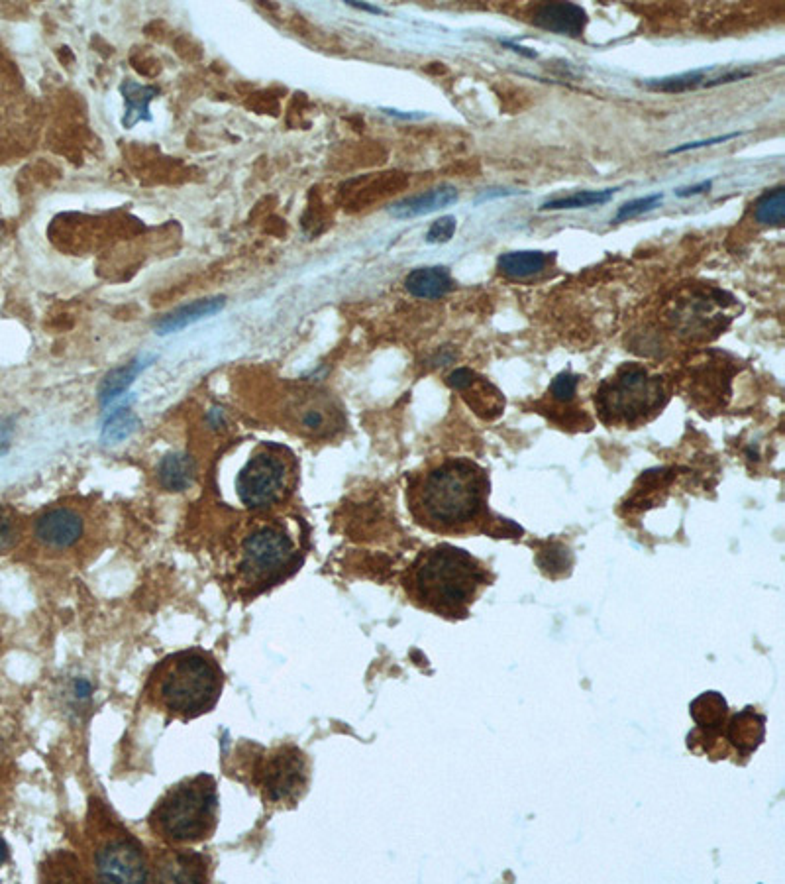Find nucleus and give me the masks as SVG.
Here are the masks:
<instances>
[{
    "label": "nucleus",
    "mask_w": 785,
    "mask_h": 884,
    "mask_svg": "<svg viewBox=\"0 0 785 884\" xmlns=\"http://www.w3.org/2000/svg\"><path fill=\"white\" fill-rule=\"evenodd\" d=\"M489 480L481 466L448 458L415 480L409 501L419 523L436 533H464L485 515Z\"/></svg>",
    "instance_id": "f257e3e1"
},
{
    "label": "nucleus",
    "mask_w": 785,
    "mask_h": 884,
    "mask_svg": "<svg viewBox=\"0 0 785 884\" xmlns=\"http://www.w3.org/2000/svg\"><path fill=\"white\" fill-rule=\"evenodd\" d=\"M483 586H487V572L481 562L452 545L420 554L411 570L415 598L422 606L450 617L466 613Z\"/></svg>",
    "instance_id": "f03ea898"
},
{
    "label": "nucleus",
    "mask_w": 785,
    "mask_h": 884,
    "mask_svg": "<svg viewBox=\"0 0 785 884\" xmlns=\"http://www.w3.org/2000/svg\"><path fill=\"white\" fill-rule=\"evenodd\" d=\"M150 698L173 718L210 712L222 690V672L205 653H177L159 664L150 680Z\"/></svg>",
    "instance_id": "7ed1b4c3"
},
{
    "label": "nucleus",
    "mask_w": 785,
    "mask_h": 884,
    "mask_svg": "<svg viewBox=\"0 0 785 884\" xmlns=\"http://www.w3.org/2000/svg\"><path fill=\"white\" fill-rule=\"evenodd\" d=\"M218 822V790L210 774L191 776L171 786L150 814V828L171 845L207 841Z\"/></svg>",
    "instance_id": "20e7f679"
},
{
    "label": "nucleus",
    "mask_w": 785,
    "mask_h": 884,
    "mask_svg": "<svg viewBox=\"0 0 785 884\" xmlns=\"http://www.w3.org/2000/svg\"><path fill=\"white\" fill-rule=\"evenodd\" d=\"M666 387L660 376H652L638 364L623 366L603 382L595 403L605 423L636 425L658 413L666 403Z\"/></svg>",
    "instance_id": "39448f33"
},
{
    "label": "nucleus",
    "mask_w": 785,
    "mask_h": 884,
    "mask_svg": "<svg viewBox=\"0 0 785 884\" xmlns=\"http://www.w3.org/2000/svg\"><path fill=\"white\" fill-rule=\"evenodd\" d=\"M291 486L289 458L279 450L260 448L236 478V492L248 509H267L287 496Z\"/></svg>",
    "instance_id": "423d86ee"
},
{
    "label": "nucleus",
    "mask_w": 785,
    "mask_h": 884,
    "mask_svg": "<svg viewBox=\"0 0 785 884\" xmlns=\"http://www.w3.org/2000/svg\"><path fill=\"white\" fill-rule=\"evenodd\" d=\"M256 782L271 804H291L309 784L307 759L295 747L275 749L262 757Z\"/></svg>",
    "instance_id": "0eeeda50"
},
{
    "label": "nucleus",
    "mask_w": 785,
    "mask_h": 884,
    "mask_svg": "<svg viewBox=\"0 0 785 884\" xmlns=\"http://www.w3.org/2000/svg\"><path fill=\"white\" fill-rule=\"evenodd\" d=\"M240 554L246 578L263 582L267 578H275L277 572L291 566L295 543L287 529L267 523L248 533Z\"/></svg>",
    "instance_id": "6e6552de"
},
{
    "label": "nucleus",
    "mask_w": 785,
    "mask_h": 884,
    "mask_svg": "<svg viewBox=\"0 0 785 884\" xmlns=\"http://www.w3.org/2000/svg\"><path fill=\"white\" fill-rule=\"evenodd\" d=\"M95 869L106 883H146L150 869L142 847L128 835L103 841L95 851Z\"/></svg>",
    "instance_id": "1a4fd4ad"
},
{
    "label": "nucleus",
    "mask_w": 785,
    "mask_h": 884,
    "mask_svg": "<svg viewBox=\"0 0 785 884\" xmlns=\"http://www.w3.org/2000/svg\"><path fill=\"white\" fill-rule=\"evenodd\" d=\"M83 533V517L69 507H53L42 513L34 523L36 539L50 549H69L81 541Z\"/></svg>",
    "instance_id": "9d476101"
},
{
    "label": "nucleus",
    "mask_w": 785,
    "mask_h": 884,
    "mask_svg": "<svg viewBox=\"0 0 785 884\" xmlns=\"http://www.w3.org/2000/svg\"><path fill=\"white\" fill-rule=\"evenodd\" d=\"M717 73V67H703V69H693V71H685L680 75H672V77H664V79H648L644 81V85L652 91H662V93H685V91H695V89H711L717 85H725V83H733L740 81L744 77H750L754 71L748 69H736V71H727V73Z\"/></svg>",
    "instance_id": "9b49d317"
},
{
    "label": "nucleus",
    "mask_w": 785,
    "mask_h": 884,
    "mask_svg": "<svg viewBox=\"0 0 785 884\" xmlns=\"http://www.w3.org/2000/svg\"><path fill=\"white\" fill-rule=\"evenodd\" d=\"M532 22L546 32L579 38L587 26V12L574 2H546L536 6Z\"/></svg>",
    "instance_id": "f8f14e48"
},
{
    "label": "nucleus",
    "mask_w": 785,
    "mask_h": 884,
    "mask_svg": "<svg viewBox=\"0 0 785 884\" xmlns=\"http://www.w3.org/2000/svg\"><path fill=\"white\" fill-rule=\"evenodd\" d=\"M456 201H458V189L452 185H440L436 189H430L426 193L413 195V197H407V199L395 203L393 207H389V213L395 219H415V217L430 215L440 209H446Z\"/></svg>",
    "instance_id": "ddd939ff"
},
{
    "label": "nucleus",
    "mask_w": 785,
    "mask_h": 884,
    "mask_svg": "<svg viewBox=\"0 0 785 884\" xmlns=\"http://www.w3.org/2000/svg\"><path fill=\"white\" fill-rule=\"evenodd\" d=\"M224 305H226L224 297H209V299H201V301H193L189 305H183L157 321V334H171V332L187 329L193 323H199L203 319H209L212 315L220 313L224 309Z\"/></svg>",
    "instance_id": "4468645a"
},
{
    "label": "nucleus",
    "mask_w": 785,
    "mask_h": 884,
    "mask_svg": "<svg viewBox=\"0 0 785 884\" xmlns=\"http://www.w3.org/2000/svg\"><path fill=\"white\" fill-rule=\"evenodd\" d=\"M766 733V718L756 714L752 708L736 714L727 723V739L742 755H750L760 747Z\"/></svg>",
    "instance_id": "2eb2a0df"
},
{
    "label": "nucleus",
    "mask_w": 785,
    "mask_h": 884,
    "mask_svg": "<svg viewBox=\"0 0 785 884\" xmlns=\"http://www.w3.org/2000/svg\"><path fill=\"white\" fill-rule=\"evenodd\" d=\"M689 714L705 739H711L727 725L729 706L719 692H705L689 706Z\"/></svg>",
    "instance_id": "dca6fc26"
},
{
    "label": "nucleus",
    "mask_w": 785,
    "mask_h": 884,
    "mask_svg": "<svg viewBox=\"0 0 785 884\" xmlns=\"http://www.w3.org/2000/svg\"><path fill=\"white\" fill-rule=\"evenodd\" d=\"M157 873L161 881H173V883H197L205 881V863L199 855L173 851L161 859L157 865Z\"/></svg>",
    "instance_id": "f3484780"
},
{
    "label": "nucleus",
    "mask_w": 785,
    "mask_h": 884,
    "mask_svg": "<svg viewBox=\"0 0 785 884\" xmlns=\"http://www.w3.org/2000/svg\"><path fill=\"white\" fill-rule=\"evenodd\" d=\"M120 93L124 97L126 111L122 116L124 128H134L140 122H152L150 103L159 95L157 87H146L138 81H124L120 85Z\"/></svg>",
    "instance_id": "a211bd4d"
},
{
    "label": "nucleus",
    "mask_w": 785,
    "mask_h": 884,
    "mask_svg": "<svg viewBox=\"0 0 785 884\" xmlns=\"http://www.w3.org/2000/svg\"><path fill=\"white\" fill-rule=\"evenodd\" d=\"M454 287L446 268H417L405 279V289L419 299H442Z\"/></svg>",
    "instance_id": "6ab92c4d"
},
{
    "label": "nucleus",
    "mask_w": 785,
    "mask_h": 884,
    "mask_svg": "<svg viewBox=\"0 0 785 884\" xmlns=\"http://www.w3.org/2000/svg\"><path fill=\"white\" fill-rule=\"evenodd\" d=\"M157 478L163 490L183 492L195 478V460L183 452L167 454L157 466Z\"/></svg>",
    "instance_id": "aec40b11"
},
{
    "label": "nucleus",
    "mask_w": 785,
    "mask_h": 884,
    "mask_svg": "<svg viewBox=\"0 0 785 884\" xmlns=\"http://www.w3.org/2000/svg\"><path fill=\"white\" fill-rule=\"evenodd\" d=\"M460 393H464V399L468 401V405L483 419H495L503 413L505 399H503L501 391L497 387L491 386L487 380L479 378L477 374L473 376L470 386L462 389Z\"/></svg>",
    "instance_id": "412c9836"
},
{
    "label": "nucleus",
    "mask_w": 785,
    "mask_h": 884,
    "mask_svg": "<svg viewBox=\"0 0 785 884\" xmlns=\"http://www.w3.org/2000/svg\"><path fill=\"white\" fill-rule=\"evenodd\" d=\"M152 358H136L122 368L112 370L99 389V399L103 405H110L114 399L122 397V393L134 384V380L150 366Z\"/></svg>",
    "instance_id": "4be33fe9"
},
{
    "label": "nucleus",
    "mask_w": 785,
    "mask_h": 884,
    "mask_svg": "<svg viewBox=\"0 0 785 884\" xmlns=\"http://www.w3.org/2000/svg\"><path fill=\"white\" fill-rule=\"evenodd\" d=\"M548 254L536 250L507 252L499 258V270L509 277H528L542 272L548 264Z\"/></svg>",
    "instance_id": "5701e85b"
},
{
    "label": "nucleus",
    "mask_w": 785,
    "mask_h": 884,
    "mask_svg": "<svg viewBox=\"0 0 785 884\" xmlns=\"http://www.w3.org/2000/svg\"><path fill=\"white\" fill-rule=\"evenodd\" d=\"M138 425H140V421H138L136 413L130 409V405H120L118 409L108 413L101 441L106 446L126 441L132 433H136Z\"/></svg>",
    "instance_id": "b1692460"
},
{
    "label": "nucleus",
    "mask_w": 785,
    "mask_h": 884,
    "mask_svg": "<svg viewBox=\"0 0 785 884\" xmlns=\"http://www.w3.org/2000/svg\"><path fill=\"white\" fill-rule=\"evenodd\" d=\"M785 217V189L766 191L754 205V219L766 226H782Z\"/></svg>",
    "instance_id": "393cba45"
},
{
    "label": "nucleus",
    "mask_w": 785,
    "mask_h": 884,
    "mask_svg": "<svg viewBox=\"0 0 785 884\" xmlns=\"http://www.w3.org/2000/svg\"><path fill=\"white\" fill-rule=\"evenodd\" d=\"M619 189H603V191H579L564 199H554L542 205V211H564V209H587L595 205L609 203Z\"/></svg>",
    "instance_id": "a878e982"
},
{
    "label": "nucleus",
    "mask_w": 785,
    "mask_h": 884,
    "mask_svg": "<svg viewBox=\"0 0 785 884\" xmlns=\"http://www.w3.org/2000/svg\"><path fill=\"white\" fill-rule=\"evenodd\" d=\"M332 417H334V411H330L328 407L311 405V407H307V409L301 411V415H299V425H301L307 433H324V431L332 425Z\"/></svg>",
    "instance_id": "bb28decb"
},
{
    "label": "nucleus",
    "mask_w": 785,
    "mask_h": 884,
    "mask_svg": "<svg viewBox=\"0 0 785 884\" xmlns=\"http://www.w3.org/2000/svg\"><path fill=\"white\" fill-rule=\"evenodd\" d=\"M662 199H664V195L656 193V195H648V197H640V199L628 201L619 209L615 222H625L634 219V217H640V215L656 209L662 203Z\"/></svg>",
    "instance_id": "cd10ccee"
},
{
    "label": "nucleus",
    "mask_w": 785,
    "mask_h": 884,
    "mask_svg": "<svg viewBox=\"0 0 785 884\" xmlns=\"http://www.w3.org/2000/svg\"><path fill=\"white\" fill-rule=\"evenodd\" d=\"M20 539V527L12 511L0 505V553L10 551Z\"/></svg>",
    "instance_id": "c85d7f7f"
},
{
    "label": "nucleus",
    "mask_w": 785,
    "mask_h": 884,
    "mask_svg": "<svg viewBox=\"0 0 785 884\" xmlns=\"http://www.w3.org/2000/svg\"><path fill=\"white\" fill-rule=\"evenodd\" d=\"M577 384H579L577 376L570 372H562L554 378L550 386V395L560 403H570L576 397Z\"/></svg>",
    "instance_id": "c756f323"
},
{
    "label": "nucleus",
    "mask_w": 785,
    "mask_h": 884,
    "mask_svg": "<svg viewBox=\"0 0 785 884\" xmlns=\"http://www.w3.org/2000/svg\"><path fill=\"white\" fill-rule=\"evenodd\" d=\"M456 222H458L456 217H442V219L432 222V226L426 232V242L428 244L448 242L456 232Z\"/></svg>",
    "instance_id": "7c9ffc66"
},
{
    "label": "nucleus",
    "mask_w": 785,
    "mask_h": 884,
    "mask_svg": "<svg viewBox=\"0 0 785 884\" xmlns=\"http://www.w3.org/2000/svg\"><path fill=\"white\" fill-rule=\"evenodd\" d=\"M738 136V132H733V134H725V136H717V138H711V140H701V142H689V144H683V146H678V148H672L668 154L672 156V154H681V152H689V150H697V148H707V146H713V144H721V142H727V140H731V138H736Z\"/></svg>",
    "instance_id": "2f4dec72"
},
{
    "label": "nucleus",
    "mask_w": 785,
    "mask_h": 884,
    "mask_svg": "<svg viewBox=\"0 0 785 884\" xmlns=\"http://www.w3.org/2000/svg\"><path fill=\"white\" fill-rule=\"evenodd\" d=\"M14 437V419L12 417H0V456L8 452Z\"/></svg>",
    "instance_id": "473e14b6"
},
{
    "label": "nucleus",
    "mask_w": 785,
    "mask_h": 884,
    "mask_svg": "<svg viewBox=\"0 0 785 884\" xmlns=\"http://www.w3.org/2000/svg\"><path fill=\"white\" fill-rule=\"evenodd\" d=\"M473 376H475V372H471L470 368H458L448 376V386L456 391H462L470 386Z\"/></svg>",
    "instance_id": "72a5a7b5"
},
{
    "label": "nucleus",
    "mask_w": 785,
    "mask_h": 884,
    "mask_svg": "<svg viewBox=\"0 0 785 884\" xmlns=\"http://www.w3.org/2000/svg\"><path fill=\"white\" fill-rule=\"evenodd\" d=\"M207 425H209L210 429H222L226 425L224 409H220V407L210 409L209 415H207Z\"/></svg>",
    "instance_id": "f704fd0d"
},
{
    "label": "nucleus",
    "mask_w": 785,
    "mask_h": 884,
    "mask_svg": "<svg viewBox=\"0 0 785 884\" xmlns=\"http://www.w3.org/2000/svg\"><path fill=\"white\" fill-rule=\"evenodd\" d=\"M711 187H713V181H701L699 185H693V187H687V189L676 191V195H678V197H691V195L705 193V191H709Z\"/></svg>",
    "instance_id": "c9c22d12"
},
{
    "label": "nucleus",
    "mask_w": 785,
    "mask_h": 884,
    "mask_svg": "<svg viewBox=\"0 0 785 884\" xmlns=\"http://www.w3.org/2000/svg\"><path fill=\"white\" fill-rule=\"evenodd\" d=\"M348 4H350V6H356V8H360V10L373 12V14H383V10L377 8V6H369V4H362V2H348Z\"/></svg>",
    "instance_id": "e433bc0d"
},
{
    "label": "nucleus",
    "mask_w": 785,
    "mask_h": 884,
    "mask_svg": "<svg viewBox=\"0 0 785 884\" xmlns=\"http://www.w3.org/2000/svg\"><path fill=\"white\" fill-rule=\"evenodd\" d=\"M91 692V684L87 680H79L77 682V694L79 696H87Z\"/></svg>",
    "instance_id": "4c0bfd02"
},
{
    "label": "nucleus",
    "mask_w": 785,
    "mask_h": 884,
    "mask_svg": "<svg viewBox=\"0 0 785 884\" xmlns=\"http://www.w3.org/2000/svg\"><path fill=\"white\" fill-rule=\"evenodd\" d=\"M8 859V845H6V841L0 837V867H2V863Z\"/></svg>",
    "instance_id": "58836bf2"
}]
</instances>
